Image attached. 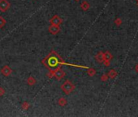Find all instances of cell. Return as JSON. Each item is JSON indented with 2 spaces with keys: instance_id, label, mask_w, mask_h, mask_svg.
Masks as SVG:
<instances>
[{
  "instance_id": "cell-7",
  "label": "cell",
  "mask_w": 138,
  "mask_h": 117,
  "mask_svg": "<svg viewBox=\"0 0 138 117\" xmlns=\"http://www.w3.org/2000/svg\"><path fill=\"white\" fill-rule=\"evenodd\" d=\"M1 73L4 77H9V76L12 73V69H11L9 66L4 65L1 69Z\"/></svg>"
},
{
  "instance_id": "cell-12",
  "label": "cell",
  "mask_w": 138,
  "mask_h": 117,
  "mask_svg": "<svg viewBox=\"0 0 138 117\" xmlns=\"http://www.w3.org/2000/svg\"><path fill=\"white\" fill-rule=\"evenodd\" d=\"M58 105H59L60 107H64V106H66V105H67V101L66 98H60L59 99H58Z\"/></svg>"
},
{
  "instance_id": "cell-6",
  "label": "cell",
  "mask_w": 138,
  "mask_h": 117,
  "mask_svg": "<svg viewBox=\"0 0 138 117\" xmlns=\"http://www.w3.org/2000/svg\"><path fill=\"white\" fill-rule=\"evenodd\" d=\"M48 30L50 32V33H51L52 35H56L60 32V27H59V25H51L49 26Z\"/></svg>"
},
{
  "instance_id": "cell-4",
  "label": "cell",
  "mask_w": 138,
  "mask_h": 117,
  "mask_svg": "<svg viewBox=\"0 0 138 117\" xmlns=\"http://www.w3.org/2000/svg\"><path fill=\"white\" fill-rule=\"evenodd\" d=\"M65 74H66V72L61 68H57L54 69V77L56 78V80L58 81L61 80V79L65 77Z\"/></svg>"
},
{
  "instance_id": "cell-15",
  "label": "cell",
  "mask_w": 138,
  "mask_h": 117,
  "mask_svg": "<svg viewBox=\"0 0 138 117\" xmlns=\"http://www.w3.org/2000/svg\"><path fill=\"white\" fill-rule=\"evenodd\" d=\"M88 75L89 76V77H93V76H94L95 75V73H96V71L93 68H89L88 69Z\"/></svg>"
},
{
  "instance_id": "cell-2",
  "label": "cell",
  "mask_w": 138,
  "mask_h": 117,
  "mask_svg": "<svg viewBox=\"0 0 138 117\" xmlns=\"http://www.w3.org/2000/svg\"><path fill=\"white\" fill-rule=\"evenodd\" d=\"M75 89H76V86L69 80H66L61 85V89L63 90V93L66 95H69L70 93L74 91Z\"/></svg>"
},
{
  "instance_id": "cell-8",
  "label": "cell",
  "mask_w": 138,
  "mask_h": 117,
  "mask_svg": "<svg viewBox=\"0 0 138 117\" xmlns=\"http://www.w3.org/2000/svg\"><path fill=\"white\" fill-rule=\"evenodd\" d=\"M37 83V80L35 79L34 77H33V76H30V77H28V79H27V84L28 85V86H35Z\"/></svg>"
},
{
  "instance_id": "cell-17",
  "label": "cell",
  "mask_w": 138,
  "mask_h": 117,
  "mask_svg": "<svg viewBox=\"0 0 138 117\" xmlns=\"http://www.w3.org/2000/svg\"><path fill=\"white\" fill-rule=\"evenodd\" d=\"M115 74H116L115 72H114V70H111V71L109 72V77H111V78H113V77H114V76H115Z\"/></svg>"
},
{
  "instance_id": "cell-5",
  "label": "cell",
  "mask_w": 138,
  "mask_h": 117,
  "mask_svg": "<svg viewBox=\"0 0 138 117\" xmlns=\"http://www.w3.org/2000/svg\"><path fill=\"white\" fill-rule=\"evenodd\" d=\"M50 23H51V25H60L63 23V20L62 18H60L58 15H55V16H53L52 18L50 20Z\"/></svg>"
},
{
  "instance_id": "cell-1",
  "label": "cell",
  "mask_w": 138,
  "mask_h": 117,
  "mask_svg": "<svg viewBox=\"0 0 138 117\" xmlns=\"http://www.w3.org/2000/svg\"><path fill=\"white\" fill-rule=\"evenodd\" d=\"M42 63L48 70H54L57 68H61V66L64 64H67L63 58L55 51H51L47 56L42 59Z\"/></svg>"
},
{
  "instance_id": "cell-9",
  "label": "cell",
  "mask_w": 138,
  "mask_h": 117,
  "mask_svg": "<svg viewBox=\"0 0 138 117\" xmlns=\"http://www.w3.org/2000/svg\"><path fill=\"white\" fill-rule=\"evenodd\" d=\"M110 58H111V55L110 54V52L107 51L104 54V61H105V63L107 66L109 65V62H110Z\"/></svg>"
},
{
  "instance_id": "cell-19",
  "label": "cell",
  "mask_w": 138,
  "mask_h": 117,
  "mask_svg": "<svg viewBox=\"0 0 138 117\" xmlns=\"http://www.w3.org/2000/svg\"><path fill=\"white\" fill-rule=\"evenodd\" d=\"M76 2H77V1H79V0H76Z\"/></svg>"
},
{
  "instance_id": "cell-13",
  "label": "cell",
  "mask_w": 138,
  "mask_h": 117,
  "mask_svg": "<svg viewBox=\"0 0 138 117\" xmlns=\"http://www.w3.org/2000/svg\"><path fill=\"white\" fill-rule=\"evenodd\" d=\"M21 108H22V110H24V111L28 110V108H29V103H28V102H22V104H21Z\"/></svg>"
},
{
  "instance_id": "cell-3",
  "label": "cell",
  "mask_w": 138,
  "mask_h": 117,
  "mask_svg": "<svg viewBox=\"0 0 138 117\" xmlns=\"http://www.w3.org/2000/svg\"><path fill=\"white\" fill-rule=\"evenodd\" d=\"M11 7V3L8 0H0V11L6 12Z\"/></svg>"
},
{
  "instance_id": "cell-16",
  "label": "cell",
  "mask_w": 138,
  "mask_h": 117,
  "mask_svg": "<svg viewBox=\"0 0 138 117\" xmlns=\"http://www.w3.org/2000/svg\"><path fill=\"white\" fill-rule=\"evenodd\" d=\"M6 93V90L4 89V88L2 87H0V97H2V96H3Z\"/></svg>"
},
{
  "instance_id": "cell-18",
  "label": "cell",
  "mask_w": 138,
  "mask_h": 117,
  "mask_svg": "<svg viewBox=\"0 0 138 117\" xmlns=\"http://www.w3.org/2000/svg\"><path fill=\"white\" fill-rule=\"evenodd\" d=\"M107 76H105V75H103L102 77V81H107Z\"/></svg>"
},
{
  "instance_id": "cell-11",
  "label": "cell",
  "mask_w": 138,
  "mask_h": 117,
  "mask_svg": "<svg viewBox=\"0 0 138 117\" xmlns=\"http://www.w3.org/2000/svg\"><path fill=\"white\" fill-rule=\"evenodd\" d=\"M81 7L83 11H86L89 9L90 6H89V3L87 1H84V2H82V3L81 4Z\"/></svg>"
},
{
  "instance_id": "cell-14",
  "label": "cell",
  "mask_w": 138,
  "mask_h": 117,
  "mask_svg": "<svg viewBox=\"0 0 138 117\" xmlns=\"http://www.w3.org/2000/svg\"><path fill=\"white\" fill-rule=\"evenodd\" d=\"M6 23H7L6 20L2 16H0V29L3 28L5 26V25H6Z\"/></svg>"
},
{
  "instance_id": "cell-10",
  "label": "cell",
  "mask_w": 138,
  "mask_h": 117,
  "mask_svg": "<svg viewBox=\"0 0 138 117\" xmlns=\"http://www.w3.org/2000/svg\"><path fill=\"white\" fill-rule=\"evenodd\" d=\"M95 58L97 59V61L99 63H102L104 61V54L102 52H98L97 55L95 56Z\"/></svg>"
}]
</instances>
